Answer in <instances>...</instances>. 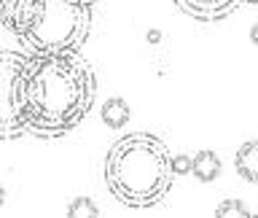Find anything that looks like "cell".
I'll return each mask as SVG.
<instances>
[{
	"instance_id": "6da1fadb",
	"label": "cell",
	"mask_w": 258,
	"mask_h": 218,
	"mask_svg": "<svg viewBox=\"0 0 258 218\" xmlns=\"http://www.w3.org/2000/svg\"><path fill=\"white\" fill-rule=\"evenodd\" d=\"M97 94L89 65L76 54H32L22 76V113L27 132L59 137L81 124Z\"/></svg>"
},
{
	"instance_id": "7a4b0ae2",
	"label": "cell",
	"mask_w": 258,
	"mask_h": 218,
	"mask_svg": "<svg viewBox=\"0 0 258 218\" xmlns=\"http://www.w3.org/2000/svg\"><path fill=\"white\" fill-rule=\"evenodd\" d=\"M167 145L151 132H132L113 143L105 156L108 191L126 207H153L172 189Z\"/></svg>"
},
{
	"instance_id": "3957f363",
	"label": "cell",
	"mask_w": 258,
	"mask_h": 218,
	"mask_svg": "<svg viewBox=\"0 0 258 218\" xmlns=\"http://www.w3.org/2000/svg\"><path fill=\"white\" fill-rule=\"evenodd\" d=\"M92 27V11L81 0H35L30 30L19 38L32 54H76Z\"/></svg>"
},
{
	"instance_id": "277c9868",
	"label": "cell",
	"mask_w": 258,
	"mask_h": 218,
	"mask_svg": "<svg viewBox=\"0 0 258 218\" xmlns=\"http://www.w3.org/2000/svg\"><path fill=\"white\" fill-rule=\"evenodd\" d=\"M30 57L0 48V140H16L27 132L22 113V76Z\"/></svg>"
},
{
	"instance_id": "5b68a950",
	"label": "cell",
	"mask_w": 258,
	"mask_h": 218,
	"mask_svg": "<svg viewBox=\"0 0 258 218\" xmlns=\"http://www.w3.org/2000/svg\"><path fill=\"white\" fill-rule=\"evenodd\" d=\"M35 16V0H0V22L8 32L22 38Z\"/></svg>"
},
{
	"instance_id": "8992f818",
	"label": "cell",
	"mask_w": 258,
	"mask_h": 218,
	"mask_svg": "<svg viewBox=\"0 0 258 218\" xmlns=\"http://www.w3.org/2000/svg\"><path fill=\"white\" fill-rule=\"evenodd\" d=\"M175 3L180 6L188 16H194V19L215 22V19L229 16L234 8L239 6V0H175Z\"/></svg>"
},
{
	"instance_id": "52a82bcc",
	"label": "cell",
	"mask_w": 258,
	"mask_h": 218,
	"mask_svg": "<svg viewBox=\"0 0 258 218\" xmlns=\"http://www.w3.org/2000/svg\"><path fill=\"white\" fill-rule=\"evenodd\" d=\"M234 167L247 183H258V140L242 143L234 153Z\"/></svg>"
},
{
	"instance_id": "ba28073f",
	"label": "cell",
	"mask_w": 258,
	"mask_h": 218,
	"mask_svg": "<svg viewBox=\"0 0 258 218\" xmlns=\"http://www.w3.org/2000/svg\"><path fill=\"white\" fill-rule=\"evenodd\" d=\"M221 170H223V165L215 151H199L191 161V175L202 183H210L215 178H221Z\"/></svg>"
},
{
	"instance_id": "9c48e42d",
	"label": "cell",
	"mask_w": 258,
	"mask_h": 218,
	"mask_svg": "<svg viewBox=\"0 0 258 218\" xmlns=\"http://www.w3.org/2000/svg\"><path fill=\"white\" fill-rule=\"evenodd\" d=\"M129 116H132V108H129V102L124 100V97H108V100H105V105H102V121L110 129L126 127Z\"/></svg>"
},
{
	"instance_id": "30bf717a",
	"label": "cell",
	"mask_w": 258,
	"mask_h": 218,
	"mask_svg": "<svg viewBox=\"0 0 258 218\" xmlns=\"http://www.w3.org/2000/svg\"><path fill=\"white\" fill-rule=\"evenodd\" d=\"M68 218H100V207L89 197H76L68 205Z\"/></svg>"
},
{
	"instance_id": "8fae6325",
	"label": "cell",
	"mask_w": 258,
	"mask_h": 218,
	"mask_svg": "<svg viewBox=\"0 0 258 218\" xmlns=\"http://www.w3.org/2000/svg\"><path fill=\"white\" fill-rule=\"evenodd\" d=\"M215 218H250V210L242 199H223L215 207Z\"/></svg>"
},
{
	"instance_id": "7c38bea8",
	"label": "cell",
	"mask_w": 258,
	"mask_h": 218,
	"mask_svg": "<svg viewBox=\"0 0 258 218\" xmlns=\"http://www.w3.org/2000/svg\"><path fill=\"white\" fill-rule=\"evenodd\" d=\"M191 161H194V156H188V153H175V156H169L172 175H191Z\"/></svg>"
},
{
	"instance_id": "4fadbf2b",
	"label": "cell",
	"mask_w": 258,
	"mask_h": 218,
	"mask_svg": "<svg viewBox=\"0 0 258 218\" xmlns=\"http://www.w3.org/2000/svg\"><path fill=\"white\" fill-rule=\"evenodd\" d=\"M145 38H148V43H159V40H161V32H159V30H151Z\"/></svg>"
},
{
	"instance_id": "5bb4252c",
	"label": "cell",
	"mask_w": 258,
	"mask_h": 218,
	"mask_svg": "<svg viewBox=\"0 0 258 218\" xmlns=\"http://www.w3.org/2000/svg\"><path fill=\"white\" fill-rule=\"evenodd\" d=\"M250 40H253V46H258V22L250 27Z\"/></svg>"
},
{
	"instance_id": "9a60e30c",
	"label": "cell",
	"mask_w": 258,
	"mask_h": 218,
	"mask_svg": "<svg viewBox=\"0 0 258 218\" xmlns=\"http://www.w3.org/2000/svg\"><path fill=\"white\" fill-rule=\"evenodd\" d=\"M3 202H6V189H3V183H0V207H3Z\"/></svg>"
},
{
	"instance_id": "2e32d148",
	"label": "cell",
	"mask_w": 258,
	"mask_h": 218,
	"mask_svg": "<svg viewBox=\"0 0 258 218\" xmlns=\"http://www.w3.org/2000/svg\"><path fill=\"white\" fill-rule=\"evenodd\" d=\"M239 3H258V0H239Z\"/></svg>"
},
{
	"instance_id": "e0dca14e",
	"label": "cell",
	"mask_w": 258,
	"mask_h": 218,
	"mask_svg": "<svg viewBox=\"0 0 258 218\" xmlns=\"http://www.w3.org/2000/svg\"><path fill=\"white\" fill-rule=\"evenodd\" d=\"M81 3H86V6H89V3H92V0H81Z\"/></svg>"
},
{
	"instance_id": "ac0fdd59",
	"label": "cell",
	"mask_w": 258,
	"mask_h": 218,
	"mask_svg": "<svg viewBox=\"0 0 258 218\" xmlns=\"http://www.w3.org/2000/svg\"><path fill=\"white\" fill-rule=\"evenodd\" d=\"M250 218H258V215H250Z\"/></svg>"
}]
</instances>
